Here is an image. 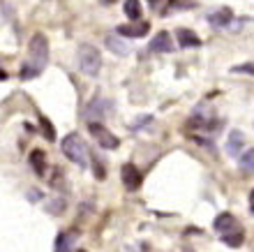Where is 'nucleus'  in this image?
<instances>
[{
    "mask_svg": "<svg viewBox=\"0 0 254 252\" xmlns=\"http://www.w3.org/2000/svg\"><path fill=\"white\" fill-rule=\"evenodd\" d=\"M49 65V40L42 33H37L28 44V60L21 67V79H35L44 72V67Z\"/></svg>",
    "mask_w": 254,
    "mask_h": 252,
    "instance_id": "obj_1",
    "label": "nucleus"
},
{
    "mask_svg": "<svg viewBox=\"0 0 254 252\" xmlns=\"http://www.w3.org/2000/svg\"><path fill=\"white\" fill-rule=\"evenodd\" d=\"M63 153H65V158L69 160V162H74V165H79L81 169H86L88 167V146H86V141L81 139L76 132L72 134H67L65 139H63Z\"/></svg>",
    "mask_w": 254,
    "mask_h": 252,
    "instance_id": "obj_2",
    "label": "nucleus"
},
{
    "mask_svg": "<svg viewBox=\"0 0 254 252\" xmlns=\"http://www.w3.org/2000/svg\"><path fill=\"white\" fill-rule=\"evenodd\" d=\"M79 67L86 77H97L102 70V53L93 44H81L79 47Z\"/></svg>",
    "mask_w": 254,
    "mask_h": 252,
    "instance_id": "obj_3",
    "label": "nucleus"
},
{
    "mask_svg": "<svg viewBox=\"0 0 254 252\" xmlns=\"http://www.w3.org/2000/svg\"><path fill=\"white\" fill-rule=\"evenodd\" d=\"M88 132H90V137L95 139L97 146L107 148V151H116L121 146V139L114 132H109V127H104L100 120H88Z\"/></svg>",
    "mask_w": 254,
    "mask_h": 252,
    "instance_id": "obj_4",
    "label": "nucleus"
},
{
    "mask_svg": "<svg viewBox=\"0 0 254 252\" xmlns=\"http://www.w3.org/2000/svg\"><path fill=\"white\" fill-rule=\"evenodd\" d=\"M121 178H123V185H125L127 190H139L141 183H143V176H141V171L132 165V162L123 165V169H121Z\"/></svg>",
    "mask_w": 254,
    "mask_h": 252,
    "instance_id": "obj_5",
    "label": "nucleus"
},
{
    "mask_svg": "<svg viewBox=\"0 0 254 252\" xmlns=\"http://www.w3.org/2000/svg\"><path fill=\"white\" fill-rule=\"evenodd\" d=\"M174 51V42H171V35L162 30L160 35H155L150 44H148V53H171Z\"/></svg>",
    "mask_w": 254,
    "mask_h": 252,
    "instance_id": "obj_6",
    "label": "nucleus"
},
{
    "mask_svg": "<svg viewBox=\"0 0 254 252\" xmlns=\"http://www.w3.org/2000/svg\"><path fill=\"white\" fill-rule=\"evenodd\" d=\"M148 30H150V23H148V21H136V23H127V26L116 28V33L125 35V37H143Z\"/></svg>",
    "mask_w": 254,
    "mask_h": 252,
    "instance_id": "obj_7",
    "label": "nucleus"
},
{
    "mask_svg": "<svg viewBox=\"0 0 254 252\" xmlns=\"http://www.w3.org/2000/svg\"><path fill=\"white\" fill-rule=\"evenodd\" d=\"M107 109H109V111H111V102L102 100V97H95V100L90 102V104H88V111H86L88 120L104 118V116H107Z\"/></svg>",
    "mask_w": 254,
    "mask_h": 252,
    "instance_id": "obj_8",
    "label": "nucleus"
},
{
    "mask_svg": "<svg viewBox=\"0 0 254 252\" xmlns=\"http://www.w3.org/2000/svg\"><path fill=\"white\" fill-rule=\"evenodd\" d=\"M213 227H215V232H217V234H227V232H234V229H238L231 213H220V215L215 218Z\"/></svg>",
    "mask_w": 254,
    "mask_h": 252,
    "instance_id": "obj_9",
    "label": "nucleus"
},
{
    "mask_svg": "<svg viewBox=\"0 0 254 252\" xmlns=\"http://www.w3.org/2000/svg\"><path fill=\"white\" fill-rule=\"evenodd\" d=\"M107 47H109V51L116 53V56H127V53H132L129 44H127V42H123L118 35H109V37H107Z\"/></svg>",
    "mask_w": 254,
    "mask_h": 252,
    "instance_id": "obj_10",
    "label": "nucleus"
},
{
    "mask_svg": "<svg viewBox=\"0 0 254 252\" xmlns=\"http://www.w3.org/2000/svg\"><path fill=\"white\" fill-rule=\"evenodd\" d=\"M178 44H181L183 49L201 47V37L199 35H194L192 30H188V28H181V30H178Z\"/></svg>",
    "mask_w": 254,
    "mask_h": 252,
    "instance_id": "obj_11",
    "label": "nucleus"
},
{
    "mask_svg": "<svg viewBox=\"0 0 254 252\" xmlns=\"http://www.w3.org/2000/svg\"><path fill=\"white\" fill-rule=\"evenodd\" d=\"M231 21H234V14H231L229 7H222L220 12H213L210 16H208V23H213L215 28L227 26V23H231Z\"/></svg>",
    "mask_w": 254,
    "mask_h": 252,
    "instance_id": "obj_12",
    "label": "nucleus"
},
{
    "mask_svg": "<svg viewBox=\"0 0 254 252\" xmlns=\"http://www.w3.org/2000/svg\"><path fill=\"white\" fill-rule=\"evenodd\" d=\"M30 167L37 176H44L47 171V158H44V151H33L30 153Z\"/></svg>",
    "mask_w": 254,
    "mask_h": 252,
    "instance_id": "obj_13",
    "label": "nucleus"
},
{
    "mask_svg": "<svg viewBox=\"0 0 254 252\" xmlns=\"http://www.w3.org/2000/svg\"><path fill=\"white\" fill-rule=\"evenodd\" d=\"M243 151V134L238 132V130H234V132L229 134V144H227V153L231 155V158H238V153Z\"/></svg>",
    "mask_w": 254,
    "mask_h": 252,
    "instance_id": "obj_14",
    "label": "nucleus"
},
{
    "mask_svg": "<svg viewBox=\"0 0 254 252\" xmlns=\"http://www.w3.org/2000/svg\"><path fill=\"white\" fill-rule=\"evenodd\" d=\"M243 241H245V234L241 232V229H234V232H227L222 234V243L229 248H241Z\"/></svg>",
    "mask_w": 254,
    "mask_h": 252,
    "instance_id": "obj_15",
    "label": "nucleus"
},
{
    "mask_svg": "<svg viewBox=\"0 0 254 252\" xmlns=\"http://www.w3.org/2000/svg\"><path fill=\"white\" fill-rule=\"evenodd\" d=\"M125 16L129 21H141V2L139 0H125Z\"/></svg>",
    "mask_w": 254,
    "mask_h": 252,
    "instance_id": "obj_16",
    "label": "nucleus"
},
{
    "mask_svg": "<svg viewBox=\"0 0 254 252\" xmlns=\"http://www.w3.org/2000/svg\"><path fill=\"white\" fill-rule=\"evenodd\" d=\"M194 7H196V0H169L164 12H181V9H194Z\"/></svg>",
    "mask_w": 254,
    "mask_h": 252,
    "instance_id": "obj_17",
    "label": "nucleus"
},
{
    "mask_svg": "<svg viewBox=\"0 0 254 252\" xmlns=\"http://www.w3.org/2000/svg\"><path fill=\"white\" fill-rule=\"evenodd\" d=\"M241 167L245 169V171L254 173V151H248L245 155L241 158Z\"/></svg>",
    "mask_w": 254,
    "mask_h": 252,
    "instance_id": "obj_18",
    "label": "nucleus"
},
{
    "mask_svg": "<svg viewBox=\"0 0 254 252\" xmlns=\"http://www.w3.org/2000/svg\"><path fill=\"white\" fill-rule=\"evenodd\" d=\"M234 74H254V63H243V65L231 67Z\"/></svg>",
    "mask_w": 254,
    "mask_h": 252,
    "instance_id": "obj_19",
    "label": "nucleus"
},
{
    "mask_svg": "<svg viewBox=\"0 0 254 252\" xmlns=\"http://www.w3.org/2000/svg\"><path fill=\"white\" fill-rule=\"evenodd\" d=\"M42 127H44V134H47V139L54 141V139H56V132L51 130V123H49L47 118H42Z\"/></svg>",
    "mask_w": 254,
    "mask_h": 252,
    "instance_id": "obj_20",
    "label": "nucleus"
},
{
    "mask_svg": "<svg viewBox=\"0 0 254 252\" xmlns=\"http://www.w3.org/2000/svg\"><path fill=\"white\" fill-rule=\"evenodd\" d=\"M95 176H97V178H104V169H102V160H97L95 158Z\"/></svg>",
    "mask_w": 254,
    "mask_h": 252,
    "instance_id": "obj_21",
    "label": "nucleus"
},
{
    "mask_svg": "<svg viewBox=\"0 0 254 252\" xmlns=\"http://www.w3.org/2000/svg\"><path fill=\"white\" fill-rule=\"evenodd\" d=\"M28 199H30V201L42 199V192H40V190H30V192H28Z\"/></svg>",
    "mask_w": 254,
    "mask_h": 252,
    "instance_id": "obj_22",
    "label": "nucleus"
},
{
    "mask_svg": "<svg viewBox=\"0 0 254 252\" xmlns=\"http://www.w3.org/2000/svg\"><path fill=\"white\" fill-rule=\"evenodd\" d=\"M250 211L254 213V190H252V192H250Z\"/></svg>",
    "mask_w": 254,
    "mask_h": 252,
    "instance_id": "obj_23",
    "label": "nucleus"
},
{
    "mask_svg": "<svg viewBox=\"0 0 254 252\" xmlns=\"http://www.w3.org/2000/svg\"><path fill=\"white\" fill-rule=\"evenodd\" d=\"M5 79H7V72L2 70V67H0V81H5Z\"/></svg>",
    "mask_w": 254,
    "mask_h": 252,
    "instance_id": "obj_24",
    "label": "nucleus"
},
{
    "mask_svg": "<svg viewBox=\"0 0 254 252\" xmlns=\"http://www.w3.org/2000/svg\"><path fill=\"white\" fill-rule=\"evenodd\" d=\"M157 2H160V0H148V5L150 7H157Z\"/></svg>",
    "mask_w": 254,
    "mask_h": 252,
    "instance_id": "obj_25",
    "label": "nucleus"
},
{
    "mask_svg": "<svg viewBox=\"0 0 254 252\" xmlns=\"http://www.w3.org/2000/svg\"><path fill=\"white\" fill-rule=\"evenodd\" d=\"M102 2H104V5H111V2H116V0H102Z\"/></svg>",
    "mask_w": 254,
    "mask_h": 252,
    "instance_id": "obj_26",
    "label": "nucleus"
},
{
    "mask_svg": "<svg viewBox=\"0 0 254 252\" xmlns=\"http://www.w3.org/2000/svg\"><path fill=\"white\" fill-rule=\"evenodd\" d=\"M76 252H83V250H76Z\"/></svg>",
    "mask_w": 254,
    "mask_h": 252,
    "instance_id": "obj_27",
    "label": "nucleus"
}]
</instances>
